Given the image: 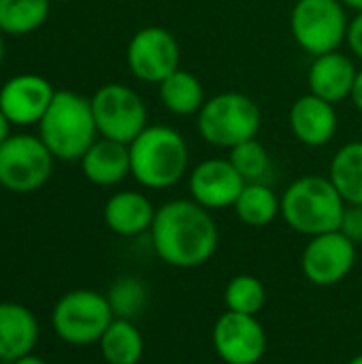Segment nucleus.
<instances>
[{"label":"nucleus","mask_w":362,"mask_h":364,"mask_svg":"<svg viewBox=\"0 0 362 364\" xmlns=\"http://www.w3.org/2000/svg\"><path fill=\"white\" fill-rule=\"evenodd\" d=\"M4 62V38H2V32H0V66Z\"/></svg>","instance_id":"obj_34"},{"label":"nucleus","mask_w":362,"mask_h":364,"mask_svg":"<svg viewBox=\"0 0 362 364\" xmlns=\"http://www.w3.org/2000/svg\"><path fill=\"white\" fill-rule=\"evenodd\" d=\"M288 124L299 143L305 147H324L333 143L339 130V117L333 102L307 92L299 96L288 113Z\"/></svg>","instance_id":"obj_15"},{"label":"nucleus","mask_w":362,"mask_h":364,"mask_svg":"<svg viewBox=\"0 0 362 364\" xmlns=\"http://www.w3.org/2000/svg\"><path fill=\"white\" fill-rule=\"evenodd\" d=\"M350 17L341 0H297L290 11V32L301 51L316 58L341 49Z\"/></svg>","instance_id":"obj_7"},{"label":"nucleus","mask_w":362,"mask_h":364,"mask_svg":"<svg viewBox=\"0 0 362 364\" xmlns=\"http://www.w3.org/2000/svg\"><path fill=\"white\" fill-rule=\"evenodd\" d=\"M245 183L228 158H207L188 173L190 198L209 211L235 207Z\"/></svg>","instance_id":"obj_13"},{"label":"nucleus","mask_w":362,"mask_h":364,"mask_svg":"<svg viewBox=\"0 0 362 364\" xmlns=\"http://www.w3.org/2000/svg\"><path fill=\"white\" fill-rule=\"evenodd\" d=\"M41 326L32 309L21 303L2 301L0 303V363L32 354L38 343Z\"/></svg>","instance_id":"obj_17"},{"label":"nucleus","mask_w":362,"mask_h":364,"mask_svg":"<svg viewBox=\"0 0 362 364\" xmlns=\"http://www.w3.org/2000/svg\"><path fill=\"white\" fill-rule=\"evenodd\" d=\"M224 303H226V311L258 316L267 303L265 284L250 273L235 275L224 288Z\"/></svg>","instance_id":"obj_25"},{"label":"nucleus","mask_w":362,"mask_h":364,"mask_svg":"<svg viewBox=\"0 0 362 364\" xmlns=\"http://www.w3.org/2000/svg\"><path fill=\"white\" fill-rule=\"evenodd\" d=\"M233 209L245 226L265 228L282 215V196L265 181H247Z\"/></svg>","instance_id":"obj_21"},{"label":"nucleus","mask_w":362,"mask_h":364,"mask_svg":"<svg viewBox=\"0 0 362 364\" xmlns=\"http://www.w3.org/2000/svg\"><path fill=\"white\" fill-rule=\"evenodd\" d=\"M107 301L115 318L134 320L147 305V290L139 277H119L107 292Z\"/></svg>","instance_id":"obj_26"},{"label":"nucleus","mask_w":362,"mask_h":364,"mask_svg":"<svg viewBox=\"0 0 362 364\" xmlns=\"http://www.w3.org/2000/svg\"><path fill=\"white\" fill-rule=\"evenodd\" d=\"M356 75L358 68L348 53H344L341 49L329 51L312 58V64L307 68V87L322 100L337 105L350 98Z\"/></svg>","instance_id":"obj_16"},{"label":"nucleus","mask_w":362,"mask_h":364,"mask_svg":"<svg viewBox=\"0 0 362 364\" xmlns=\"http://www.w3.org/2000/svg\"><path fill=\"white\" fill-rule=\"evenodd\" d=\"M98 136L130 145L149 124L147 107L137 90L124 83H105L90 98Z\"/></svg>","instance_id":"obj_8"},{"label":"nucleus","mask_w":362,"mask_h":364,"mask_svg":"<svg viewBox=\"0 0 362 364\" xmlns=\"http://www.w3.org/2000/svg\"><path fill=\"white\" fill-rule=\"evenodd\" d=\"M149 235L158 258L175 269H196L205 264L220 243L211 211L192 198H175L160 205Z\"/></svg>","instance_id":"obj_1"},{"label":"nucleus","mask_w":362,"mask_h":364,"mask_svg":"<svg viewBox=\"0 0 362 364\" xmlns=\"http://www.w3.org/2000/svg\"><path fill=\"white\" fill-rule=\"evenodd\" d=\"M228 160L239 171L245 181H262L271 168V158L267 147L258 139H250L230 149Z\"/></svg>","instance_id":"obj_27"},{"label":"nucleus","mask_w":362,"mask_h":364,"mask_svg":"<svg viewBox=\"0 0 362 364\" xmlns=\"http://www.w3.org/2000/svg\"><path fill=\"white\" fill-rule=\"evenodd\" d=\"M339 230L354 243H362V207L358 205H348L341 218Z\"/></svg>","instance_id":"obj_28"},{"label":"nucleus","mask_w":362,"mask_h":364,"mask_svg":"<svg viewBox=\"0 0 362 364\" xmlns=\"http://www.w3.org/2000/svg\"><path fill=\"white\" fill-rule=\"evenodd\" d=\"M356 264V243L341 230L309 237L301 254V271L314 286H335L344 282Z\"/></svg>","instance_id":"obj_11"},{"label":"nucleus","mask_w":362,"mask_h":364,"mask_svg":"<svg viewBox=\"0 0 362 364\" xmlns=\"http://www.w3.org/2000/svg\"><path fill=\"white\" fill-rule=\"evenodd\" d=\"M348 364H362V354H358V356H354V358H352V360H350V363Z\"/></svg>","instance_id":"obj_35"},{"label":"nucleus","mask_w":362,"mask_h":364,"mask_svg":"<svg viewBox=\"0 0 362 364\" xmlns=\"http://www.w3.org/2000/svg\"><path fill=\"white\" fill-rule=\"evenodd\" d=\"M156 218L154 203L137 190H119L105 203L102 220L119 237H137L151 228Z\"/></svg>","instance_id":"obj_18"},{"label":"nucleus","mask_w":362,"mask_h":364,"mask_svg":"<svg viewBox=\"0 0 362 364\" xmlns=\"http://www.w3.org/2000/svg\"><path fill=\"white\" fill-rule=\"evenodd\" d=\"M11 364H47L41 356H36L34 352L32 354H26V356H21V358H17V360H13Z\"/></svg>","instance_id":"obj_32"},{"label":"nucleus","mask_w":362,"mask_h":364,"mask_svg":"<svg viewBox=\"0 0 362 364\" xmlns=\"http://www.w3.org/2000/svg\"><path fill=\"white\" fill-rule=\"evenodd\" d=\"M181 49L175 34L162 26L137 30L126 47V64L134 79L143 83H162L179 68Z\"/></svg>","instance_id":"obj_10"},{"label":"nucleus","mask_w":362,"mask_h":364,"mask_svg":"<svg viewBox=\"0 0 362 364\" xmlns=\"http://www.w3.org/2000/svg\"><path fill=\"white\" fill-rule=\"evenodd\" d=\"M11 126H13V124L9 122V117H6V115L2 113V109H0V145L11 136Z\"/></svg>","instance_id":"obj_31"},{"label":"nucleus","mask_w":362,"mask_h":364,"mask_svg":"<svg viewBox=\"0 0 362 364\" xmlns=\"http://www.w3.org/2000/svg\"><path fill=\"white\" fill-rule=\"evenodd\" d=\"M213 350L226 364H258L267 352V333L256 316L224 311L211 333Z\"/></svg>","instance_id":"obj_12"},{"label":"nucleus","mask_w":362,"mask_h":364,"mask_svg":"<svg viewBox=\"0 0 362 364\" xmlns=\"http://www.w3.org/2000/svg\"><path fill=\"white\" fill-rule=\"evenodd\" d=\"M346 45H348V49L352 51L354 58L362 60V13H356V15L350 19Z\"/></svg>","instance_id":"obj_29"},{"label":"nucleus","mask_w":362,"mask_h":364,"mask_svg":"<svg viewBox=\"0 0 362 364\" xmlns=\"http://www.w3.org/2000/svg\"><path fill=\"white\" fill-rule=\"evenodd\" d=\"M53 160L41 136L11 134L0 145V188L15 194L41 190L53 173Z\"/></svg>","instance_id":"obj_9"},{"label":"nucleus","mask_w":362,"mask_h":364,"mask_svg":"<svg viewBox=\"0 0 362 364\" xmlns=\"http://www.w3.org/2000/svg\"><path fill=\"white\" fill-rule=\"evenodd\" d=\"M113 318L107 294L79 288L55 301L51 309V328L60 341L83 348L98 343Z\"/></svg>","instance_id":"obj_6"},{"label":"nucleus","mask_w":362,"mask_h":364,"mask_svg":"<svg viewBox=\"0 0 362 364\" xmlns=\"http://www.w3.org/2000/svg\"><path fill=\"white\" fill-rule=\"evenodd\" d=\"M38 136L55 160L79 162L98 139L90 98L62 90L55 92L43 119L36 124Z\"/></svg>","instance_id":"obj_3"},{"label":"nucleus","mask_w":362,"mask_h":364,"mask_svg":"<svg viewBox=\"0 0 362 364\" xmlns=\"http://www.w3.org/2000/svg\"><path fill=\"white\" fill-rule=\"evenodd\" d=\"M262 113L254 98L241 92H220L209 96L196 115L198 136L220 149H233L250 139H258Z\"/></svg>","instance_id":"obj_5"},{"label":"nucleus","mask_w":362,"mask_h":364,"mask_svg":"<svg viewBox=\"0 0 362 364\" xmlns=\"http://www.w3.org/2000/svg\"><path fill=\"white\" fill-rule=\"evenodd\" d=\"M346 200L324 175H303L282 194V218L299 235L316 237L339 230Z\"/></svg>","instance_id":"obj_4"},{"label":"nucleus","mask_w":362,"mask_h":364,"mask_svg":"<svg viewBox=\"0 0 362 364\" xmlns=\"http://www.w3.org/2000/svg\"><path fill=\"white\" fill-rule=\"evenodd\" d=\"M79 164L90 183L111 188L130 175V149L126 143L98 136L83 154Z\"/></svg>","instance_id":"obj_19"},{"label":"nucleus","mask_w":362,"mask_h":364,"mask_svg":"<svg viewBox=\"0 0 362 364\" xmlns=\"http://www.w3.org/2000/svg\"><path fill=\"white\" fill-rule=\"evenodd\" d=\"M130 177L147 190H169L190 171L186 136L166 124L147 126L130 145Z\"/></svg>","instance_id":"obj_2"},{"label":"nucleus","mask_w":362,"mask_h":364,"mask_svg":"<svg viewBox=\"0 0 362 364\" xmlns=\"http://www.w3.org/2000/svg\"><path fill=\"white\" fill-rule=\"evenodd\" d=\"M51 0H0V32L23 36L38 30L49 17Z\"/></svg>","instance_id":"obj_24"},{"label":"nucleus","mask_w":362,"mask_h":364,"mask_svg":"<svg viewBox=\"0 0 362 364\" xmlns=\"http://www.w3.org/2000/svg\"><path fill=\"white\" fill-rule=\"evenodd\" d=\"M55 96L53 85L34 73L11 77L0 87V109L13 126L38 124Z\"/></svg>","instance_id":"obj_14"},{"label":"nucleus","mask_w":362,"mask_h":364,"mask_svg":"<svg viewBox=\"0 0 362 364\" xmlns=\"http://www.w3.org/2000/svg\"><path fill=\"white\" fill-rule=\"evenodd\" d=\"M350 100H352V105L362 113V68H358V75H356V81H354Z\"/></svg>","instance_id":"obj_30"},{"label":"nucleus","mask_w":362,"mask_h":364,"mask_svg":"<svg viewBox=\"0 0 362 364\" xmlns=\"http://www.w3.org/2000/svg\"><path fill=\"white\" fill-rule=\"evenodd\" d=\"M329 179L335 183L346 205L362 207V141H350L335 151Z\"/></svg>","instance_id":"obj_23"},{"label":"nucleus","mask_w":362,"mask_h":364,"mask_svg":"<svg viewBox=\"0 0 362 364\" xmlns=\"http://www.w3.org/2000/svg\"><path fill=\"white\" fill-rule=\"evenodd\" d=\"M55 2H70V0H55Z\"/></svg>","instance_id":"obj_36"},{"label":"nucleus","mask_w":362,"mask_h":364,"mask_svg":"<svg viewBox=\"0 0 362 364\" xmlns=\"http://www.w3.org/2000/svg\"><path fill=\"white\" fill-rule=\"evenodd\" d=\"M341 4H344L346 9H352V11H356V13H362V0H341Z\"/></svg>","instance_id":"obj_33"},{"label":"nucleus","mask_w":362,"mask_h":364,"mask_svg":"<svg viewBox=\"0 0 362 364\" xmlns=\"http://www.w3.org/2000/svg\"><path fill=\"white\" fill-rule=\"evenodd\" d=\"M100 354L107 364H139L145 354V341L132 320L113 318L98 341Z\"/></svg>","instance_id":"obj_22"},{"label":"nucleus","mask_w":362,"mask_h":364,"mask_svg":"<svg viewBox=\"0 0 362 364\" xmlns=\"http://www.w3.org/2000/svg\"><path fill=\"white\" fill-rule=\"evenodd\" d=\"M158 96L162 107L177 117L198 115L207 100L201 79L186 68H177L162 83H158Z\"/></svg>","instance_id":"obj_20"}]
</instances>
